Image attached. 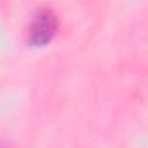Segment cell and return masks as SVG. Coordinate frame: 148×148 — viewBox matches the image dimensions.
<instances>
[{
    "label": "cell",
    "instance_id": "1",
    "mask_svg": "<svg viewBox=\"0 0 148 148\" xmlns=\"http://www.w3.org/2000/svg\"><path fill=\"white\" fill-rule=\"evenodd\" d=\"M57 31V17L50 9H41L31 19L28 28V41L35 47L47 45Z\"/></svg>",
    "mask_w": 148,
    "mask_h": 148
}]
</instances>
